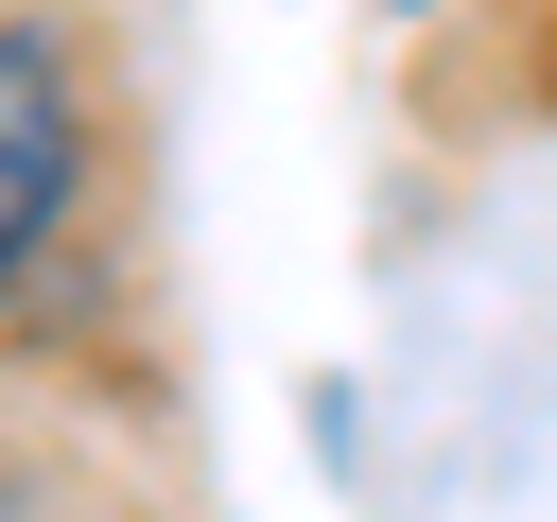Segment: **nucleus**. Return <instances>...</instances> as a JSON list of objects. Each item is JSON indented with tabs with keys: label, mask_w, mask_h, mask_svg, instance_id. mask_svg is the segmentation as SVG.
<instances>
[{
	"label": "nucleus",
	"mask_w": 557,
	"mask_h": 522,
	"mask_svg": "<svg viewBox=\"0 0 557 522\" xmlns=\"http://www.w3.org/2000/svg\"><path fill=\"white\" fill-rule=\"evenodd\" d=\"M70 191H87V70L52 17H0V278L70 226Z\"/></svg>",
	"instance_id": "f257e3e1"
}]
</instances>
